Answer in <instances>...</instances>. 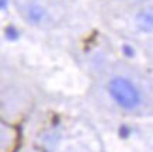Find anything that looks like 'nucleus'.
Segmentation results:
<instances>
[{"mask_svg": "<svg viewBox=\"0 0 153 152\" xmlns=\"http://www.w3.org/2000/svg\"><path fill=\"white\" fill-rule=\"evenodd\" d=\"M108 91L114 101L125 109H132L140 103V94L128 78L115 77L108 84Z\"/></svg>", "mask_w": 153, "mask_h": 152, "instance_id": "obj_1", "label": "nucleus"}, {"mask_svg": "<svg viewBox=\"0 0 153 152\" xmlns=\"http://www.w3.org/2000/svg\"><path fill=\"white\" fill-rule=\"evenodd\" d=\"M136 26L142 31H152L153 30V13L140 11L136 16Z\"/></svg>", "mask_w": 153, "mask_h": 152, "instance_id": "obj_2", "label": "nucleus"}, {"mask_svg": "<svg viewBox=\"0 0 153 152\" xmlns=\"http://www.w3.org/2000/svg\"><path fill=\"white\" fill-rule=\"evenodd\" d=\"M44 16H45V11L40 6H33L28 10V19H30V22L33 23H40L44 19Z\"/></svg>", "mask_w": 153, "mask_h": 152, "instance_id": "obj_3", "label": "nucleus"}, {"mask_svg": "<svg viewBox=\"0 0 153 152\" xmlns=\"http://www.w3.org/2000/svg\"><path fill=\"white\" fill-rule=\"evenodd\" d=\"M4 34L7 40H17L20 37V33H19V30L14 26H7L4 30Z\"/></svg>", "mask_w": 153, "mask_h": 152, "instance_id": "obj_4", "label": "nucleus"}, {"mask_svg": "<svg viewBox=\"0 0 153 152\" xmlns=\"http://www.w3.org/2000/svg\"><path fill=\"white\" fill-rule=\"evenodd\" d=\"M122 50H123V53H125V55H128V57H132V55L135 54V51H133V49H132L131 46H128V44H125V46L122 47Z\"/></svg>", "mask_w": 153, "mask_h": 152, "instance_id": "obj_5", "label": "nucleus"}, {"mask_svg": "<svg viewBox=\"0 0 153 152\" xmlns=\"http://www.w3.org/2000/svg\"><path fill=\"white\" fill-rule=\"evenodd\" d=\"M119 134H120V136H122V138H126V136H128V134H129V128H128L126 125H123V127H120Z\"/></svg>", "mask_w": 153, "mask_h": 152, "instance_id": "obj_6", "label": "nucleus"}, {"mask_svg": "<svg viewBox=\"0 0 153 152\" xmlns=\"http://www.w3.org/2000/svg\"><path fill=\"white\" fill-rule=\"evenodd\" d=\"M0 6H1V10H6L7 9V0H1Z\"/></svg>", "mask_w": 153, "mask_h": 152, "instance_id": "obj_7", "label": "nucleus"}]
</instances>
